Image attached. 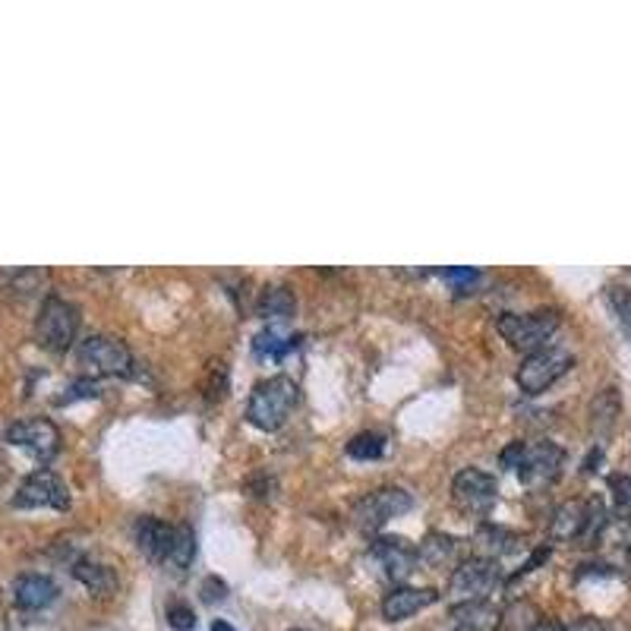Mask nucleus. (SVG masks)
Listing matches in <instances>:
<instances>
[{
    "mask_svg": "<svg viewBox=\"0 0 631 631\" xmlns=\"http://www.w3.org/2000/svg\"><path fill=\"white\" fill-rule=\"evenodd\" d=\"M259 313L265 316V319H287V316H294V294L287 287H282V284L279 287H265Z\"/></svg>",
    "mask_w": 631,
    "mask_h": 631,
    "instance_id": "nucleus-22",
    "label": "nucleus"
},
{
    "mask_svg": "<svg viewBox=\"0 0 631 631\" xmlns=\"http://www.w3.org/2000/svg\"><path fill=\"white\" fill-rule=\"evenodd\" d=\"M300 388L290 376H272L259 382L252 388L250 405H247V420L262 433H275L287 423V417L297 408Z\"/></svg>",
    "mask_w": 631,
    "mask_h": 631,
    "instance_id": "nucleus-1",
    "label": "nucleus"
},
{
    "mask_svg": "<svg viewBox=\"0 0 631 631\" xmlns=\"http://www.w3.org/2000/svg\"><path fill=\"white\" fill-rule=\"evenodd\" d=\"M451 499L461 511L468 515H486L496 499H499V486H496V477H490L480 468H465V471L455 473L451 480Z\"/></svg>",
    "mask_w": 631,
    "mask_h": 631,
    "instance_id": "nucleus-9",
    "label": "nucleus"
},
{
    "mask_svg": "<svg viewBox=\"0 0 631 631\" xmlns=\"http://www.w3.org/2000/svg\"><path fill=\"white\" fill-rule=\"evenodd\" d=\"M521 455H524V442H511V445L503 451V458H499L505 471H515V468H518V461H521Z\"/></svg>",
    "mask_w": 631,
    "mask_h": 631,
    "instance_id": "nucleus-32",
    "label": "nucleus"
},
{
    "mask_svg": "<svg viewBox=\"0 0 631 631\" xmlns=\"http://www.w3.org/2000/svg\"><path fill=\"white\" fill-rule=\"evenodd\" d=\"M79 367L89 379L129 376L133 370V350L114 335H89L79 345Z\"/></svg>",
    "mask_w": 631,
    "mask_h": 631,
    "instance_id": "nucleus-4",
    "label": "nucleus"
},
{
    "mask_svg": "<svg viewBox=\"0 0 631 631\" xmlns=\"http://www.w3.org/2000/svg\"><path fill=\"white\" fill-rule=\"evenodd\" d=\"M606 297H609V307L619 316L622 329L631 335V287H626V284H609L606 287Z\"/></svg>",
    "mask_w": 631,
    "mask_h": 631,
    "instance_id": "nucleus-26",
    "label": "nucleus"
},
{
    "mask_svg": "<svg viewBox=\"0 0 631 631\" xmlns=\"http://www.w3.org/2000/svg\"><path fill=\"white\" fill-rule=\"evenodd\" d=\"M95 395H98V385H95V379L83 376L70 385V395H63L61 405H70V401H76V398H95Z\"/></svg>",
    "mask_w": 631,
    "mask_h": 631,
    "instance_id": "nucleus-30",
    "label": "nucleus"
},
{
    "mask_svg": "<svg viewBox=\"0 0 631 631\" xmlns=\"http://www.w3.org/2000/svg\"><path fill=\"white\" fill-rule=\"evenodd\" d=\"M199 594L206 603H221V599H227V584L221 581L219 574H209L202 584H199Z\"/></svg>",
    "mask_w": 631,
    "mask_h": 631,
    "instance_id": "nucleus-29",
    "label": "nucleus"
},
{
    "mask_svg": "<svg viewBox=\"0 0 631 631\" xmlns=\"http://www.w3.org/2000/svg\"><path fill=\"white\" fill-rule=\"evenodd\" d=\"M370 566L376 568L379 578H385L398 587L417 571V549L408 546V540H401V536H382L370 546Z\"/></svg>",
    "mask_w": 631,
    "mask_h": 631,
    "instance_id": "nucleus-10",
    "label": "nucleus"
},
{
    "mask_svg": "<svg viewBox=\"0 0 631 631\" xmlns=\"http://www.w3.org/2000/svg\"><path fill=\"white\" fill-rule=\"evenodd\" d=\"M473 543H477L480 559H493V562H499L503 556H508V553H515V549H518V534H511V531H505V528L483 524V528L477 531V536H473Z\"/></svg>",
    "mask_w": 631,
    "mask_h": 631,
    "instance_id": "nucleus-18",
    "label": "nucleus"
},
{
    "mask_svg": "<svg viewBox=\"0 0 631 631\" xmlns=\"http://www.w3.org/2000/svg\"><path fill=\"white\" fill-rule=\"evenodd\" d=\"M133 534H136V546H139V553H143L149 562H161V566H164V559H168V549H171V536H174V528H168L161 518L146 515V518H139V521H136Z\"/></svg>",
    "mask_w": 631,
    "mask_h": 631,
    "instance_id": "nucleus-15",
    "label": "nucleus"
},
{
    "mask_svg": "<svg viewBox=\"0 0 631 631\" xmlns=\"http://www.w3.org/2000/svg\"><path fill=\"white\" fill-rule=\"evenodd\" d=\"M531 631H559V626H556V622H549V619H543V622H540V626H534Z\"/></svg>",
    "mask_w": 631,
    "mask_h": 631,
    "instance_id": "nucleus-34",
    "label": "nucleus"
},
{
    "mask_svg": "<svg viewBox=\"0 0 631 631\" xmlns=\"http://www.w3.org/2000/svg\"><path fill=\"white\" fill-rule=\"evenodd\" d=\"M13 599H16V606H23L29 613L48 609L58 599V584L48 574H23L13 584Z\"/></svg>",
    "mask_w": 631,
    "mask_h": 631,
    "instance_id": "nucleus-16",
    "label": "nucleus"
},
{
    "mask_svg": "<svg viewBox=\"0 0 631 631\" xmlns=\"http://www.w3.org/2000/svg\"><path fill=\"white\" fill-rule=\"evenodd\" d=\"M73 574H76V581H83L92 591L95 597H108L117 587L114 571L108 566H101V562H92V559H76L73 562Z\"/></svg>",
    "mask_w": 631,
    "mask_h": 631,
    "instance_id": "nucleus-19",
    "label": "nucleus"
},
{
    "mask_svg": "<svg viewBox=\"0 0 631 631\" xmlns=\"http://www.w3.org/2000/svg\"><path fill=\"white\" fill-rule=\"evenodd\" d=\"M562 461H566V451L556 442H534V445H524V455L515 471L524 486H546L559 477Z\"/></svg>",
    "mask_w": 631,
    "mask_h": 631,
    "instance_id": "nucleus-12",
    "label": "nucleus"
},
{
    "mask_svg": "<svg viewBox=\"0 0 631 631\" xmlns=\"http://www.w3.org/2000/svg\"><path fill=\"white\" fill-rule=\"evenodd\" d=\"M543 622V616H540V609H536L534 603H528V599H518V603H511L508 609H503V631H531L534 626Z\"/></svg>",
    "mask_w": 631,
    "mask_h": 631,
    "instance_id": "nucleus-21",
    "label": "nucleus"
},
{
    "mask_svg": "<svg viewBox=\"0 0 631 631\" xmlns=\"http://www.w3.org/2000/svg\"><path fill=\"white\" fill-rule=\"evenodd\" d=\"M503 584V568L493 559H465L455 568L451 581H448V597L455 603H468V599H490V594Z\"/></svg>",
    "mask_w": 631,
    "mask_h": 631,
    "instance_id": "nucleus-6",
    "label": "nucleus"
},
{
    "mask_svg": "<svg viewBox=\"0 0 631 631\" xmlns=\"http://www.w3.org/2000/svg\"><path fill=\"white\" fill-rule=\"evenodd\" d=\"M196 559V534L189 524H177L174 528V536H171V549H168V559L164 566H171V571L184 574Z\"/></svg>",
    "mask_w": 631,
    "mask_h": 631,
    "instance_id": "nucleus-20",
    "label": "nucleus"
},
{
    "mask_svg": "<svg viewBox=\"0 0 631 631\" xmlns=\"http://www.w3.org/2000/svg\"><path fill=\"white\" fill-rule=\"evenodd\" d=\"M440 599V591L433 587H408V584H398L392 587L385 599H382V616L388 622H405L410 616H417L420 609L433 606Z\"/></svg>",
    "mask_w": 631,
    "mask_h": 631,
    "instance_id": "nucleus-13",
    "label": "nucleus"
},
{
    "mask_svg": "<svg viewBox=\"0 0 631 631\" xmlns=\"http://www.w3.org/2000/svg\"><path fill=\"white\" fill-rule=\"evenodd\" d=\"M385 451V436L382 433H357L347 442V458L354 461H376Z\"/></svg>",
    "mask_w": 631,
    "mask_h": 631,
    "instance_id": "nucleus-23",
    "label": "nucleus"
},
{
    "mask_svg": "<svg viewBox=\"0 0 631 631\" xmlns=\"http://www.w3.org/2000/svg\"><path fill=\"white\" fill-rule=\"evenodd\" d=\"M440 275L445 282L455 284V287H471V284L480 279V272H477V269H468V265H465V269H442Z\"/></svg>",
    "mask_w": 631,
    "mask_h": 631,
    "instance_id": "nucleus-31",
    "label": "nucleus"
},
{
    "mask_svg": "<svg viewBox=\"0 0 631 631\" xmlns=\"http://www.w3.org/2000/svg\"><path fill=\"white\" fill-rule=\"evenodd\" d=\"M7 442L26 448L38 461H51L61 451V430L48 417H23L7 426Z\"/></svg>",
    "mask_w": 631,
    "mask_h": 631,
    "instance_id": "nucleus-7",
    "label": "nucleus"
},
{
    "mask_svg": "<svg viewBox=\"0 0 631 631\" xmlns=\"http://www.w3.org/2000/svg\"><path fill=\"white\" fill-rule=\"evenodd\" d=\"M503 609L493 599H468L451 606V631H499Z\"/></svg>",
    "mask_w": 631,
    "mask_h": 631,
    "instance_id": "nucleus-14",
    "label": "nucleus"
},
{
    "mask_svg": "<svg viewBox=\"0 0 631 631\" xmlns=\"http://www.w3.org/2000/svg\"><path fill=\"white\" fill-rule=\"evenodd\" d=\"M290 347H294V342H290V338H284L279 329H265V332H259V335H256V342H252L256 357H262V360H282Z\"/></svg>",
    "mask_w": 631,
    "mask_h": 631,
    "instance_id": "nucleus-24",
    "label": "nucleus"
},
{
    "mask_svg": "<svg viewBox=\"0 0 631 631\" xmlns=\"http://www.w3.org/2000/svg\"><path fill=\"white\" fill-rule=\"evenodd\" d=\"M13 505L16 508H58V511H66L70 508V493H66V486H63L58 473L41 468V471L29 473L20 483Z\"/></svg>",
    "mask_w": 631,
    "mask_h": 631,
    "instance_id": "nucleus-11",
    "label": "nucleus"
},
{
    "mask_svg": "<svg viewBox=\"0 0 631 631\" xmlns=\"http://www.w3.org/2000/svg\"><path fill=\"white\" fill-rule=\"evenodd\" d=\"M609 490H613V505L619 518H631V473H616L609 477Z\"/></svg>",
    "mask_w": 631,
    "mask_h": 631,
    "instance_id": "nucleus-27",
    "label": "nucleus"
},
{
    "mask_svg": "<svg viewBox=\"0 0 631 631\" xmlns=\"http://www.w3.org/2000/svg\"><path fill=\"white\" fill-rule=\"evenodd\" d=\"M76 332H79V310L63 300V297H45L38 319H35V338L38 345L51 354H63L66 347L76 342Z\"/></svg>",
    "mask_w": 631,
    "mask_h": 631,
    "instance_id": "nucleus-3",
    "label": "nucleus"
},
{
    "mask_svg": "<svg viewBox=\"0 0 631 631\" xmlns=\"http://www.w3.org/2000/svg\"><path fill=\"white\" fill-rule=\"evenodd\" d=\"M574 367V357L566 347H543L524 357V363L518 367V388L524 395H540L549 385H556Z\"/></svg>",
    "mask_w": 631,
    "mask_h": 631,
    "instance_id": "nucleus-5",
    "label": "nucleus"
},
{
    "mask_svg": "<svg viewBox=\"0 0 631 631\" xmlns=\"http://www.w3.org/2000/svg\"><path fill=\"white\" fill-rule=\"evenodd\" d=\"M591 413H594V426H597L599 433H606L616 423V417H619V392L616 388H603Z\"/></svg>",
    "mask_w": 631,
    "mask_h": 631,
    "instance_id": "nucleus-25",
    "label": "nucleus"
},
{
    "mask_svg": "<svg viewBox=\"0 0 631 631\" xmlns=\"http://www.w3.org/2000/svg\"><path fill=\"white\" fill-rule=\"evenodd\" d=\"M294 631H300V629H294Z\"/></svg>",
    "mask_w": 631,
    "mask_h": 631,
    "instance_id": "nucleus-36",
    "label": "nucleus"
},
{
    "mask_svg": "<svg viewBox=\"0 0 631 631\" xmlns=\"http://www.w3.org/2000/svg\"><path fill=\"white\" fill-rule=\"evenodd\" d=\"M559 631H606V629H603V622L594 619V616H581V619H574L571 626H562Z\"/></svg>",
    "mask_w": 631,
    "mask_h": 631,
    "instance_id": "nucleus-33",
    "label": "nucleus"
},
{
    "mask_svg": "<svg viewBox=\"0 0 631 631\" xmlns=\"http://www.w3.org/2000/svg\"><path fill=\"white\" fill-rule=\"evenodd\" d=\"M559 313L556 310H536V313H503L496 329L508 345L521 354H534L549 347V338L559 329Z\"/></svg>",
    "mask_w": 631,
    "mask_h": 631,
    "instance_id": "nucleus-2",
    "label": "nucleus"
},
{
    "mask_svg": "<svg viewBox=\"0 0 631 631\" xmlns=\"http://www.w3.org/2000/svg\"><path fill=\"white\" fill-rule=\"evenodd\" d=\"M168 626L174 631H193L196 629V613L187 603H171L168 606Z\"/></svg>",
    "mask_w": 631,
    "mask_h": 631,
    "instance_id": "nucleus-28",
    "label": "nucleus"
},
{
    "mask_svg": "<svg viewBox=\"0 0 631 631\" xmlns=\"http://www.w3.org/2000/svg\"><path fill=\"white\" fill-rule=\"evenodd\" d=\"M455 559H458V540L451 534L433 531V534L423 536L420 546H417V566L445 568L451 566Z\"/></svg>",
    "mask_w": 631,
    "mask_h": 631,
    "instance_id": "nucleus-17",
    "label": "nucleus"
},
{
    "mask_svg": "<svg viewBox=\"0 0 631 631\" xmlns=\"http://www.w3.org/2000/svg\"><path fill=\"white\" fill-rule=\"evenodd\" d=\"M413 508V496H410L408 490H401V486H385V490H376V493H370L363 503L354 508V521H357V528H363V531H379V528H385L392 518H401L405 511Z\"/></svg>",
    "mask_w": 631,
    "mask_h": 631,
    "instance_id": "nucleus-8",
    "label": "nucleus"
},
{
    "mask_svg": "<svg viewBox=\"0 0 631 631\" xmlns=\"http://www.w3.org/2000/svg\"><path fill=\"white\" fill-rule=\"evenodd\" d=\"M212 631H237V629H234L231 622H224V619H215V622H212Z\"/></svg>",
    "mask_w": 631,
    "mask_h": 631,
    "instance_id": "nucleus-35",
    "label": "nucleus"
}]
</instances>
